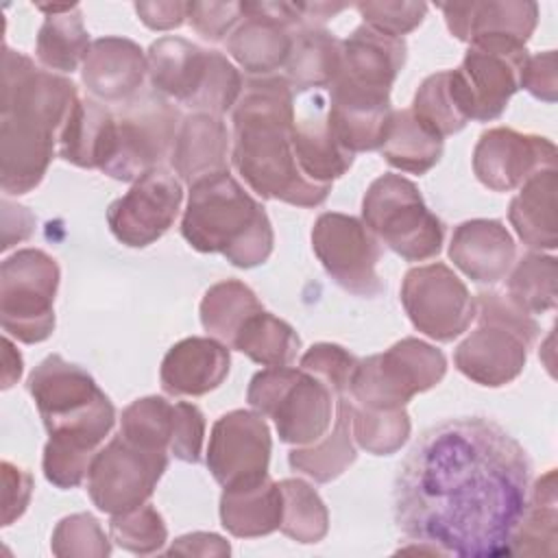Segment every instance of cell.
<instances>
[{
  "instance_id": "cell-48",
  "label": "cell",
  "mask_w": 558,
  "mask_h": 558,
  "mask_svg": "<svg viewBox=\"0 0 558 558\" xmlns=\"http://www.w3.org/2000/svg\"><path fill=\"white\" fill-rule=\"evenodd\" d=\"M355 9L364 20V26L392 37H403L405 33L414 31L427 13L425 2H405V0L357 2Z\"/></svg>"
},
{
  "instance_id": "cell-28",
  "label": "cell",
  "mask_w": 558,
  "mask_h": 558,
  "mask_svg": "<svg viewBox=\"0 0 558 558\" xmlns=\"http://www.w3.org/2000/svg\"><path fill=\"white\" fill-rule=\"evenodd\" d=\"M146 59L153 89L190 107L207 78L209 50L183 37H161L150 44Z\"/></svg>"
},
{
  "instance_id": "cell-14",
  "label": "cell",
  "mask_w": 558,
  "mask_h": 558,
  "mask_svg": "<svg viewBox=\"0 0 558 558\" xmlns=\"http://www.w3.org/2000/svg\"><path fill=\"white\" fill-rule=\"evenodd\" d=\"M272 438L264 416L255 410H231L214 423L205 462L222 488H233L266 477Z\"/></svg>"
},
{
  "instance_id": "cell-9",
  "label": "cell",
  "mask_w": 558,
  "mask_h": 558,
  "mask_svg": "<svg viewBox=\"0 0 558 558\" xmlns=\"http://www.w3.org/2000/svg\"><path fill=\"white\" fill-rule=\"evenodd\" d=\"M59 264L41 248H22L0 266V323L4 336L37 344L54 331Z\"/></svg>"
},
{
  "instance_id": "cell-3",
  "label": "cell",
  "mask_w": 558,
  "mask_h": 558,
  "mask_svg": "<svg viewBox=\"0 0 558 558\" xmlns=\"http://www.w3.org/2000/svg\"><path fill=\"white\" fill-rule=\"evenodd\" d=\"M294 89L286 76H253L233 107L231 163L262 198L318 207L331 185L310 181L292 148Z\"/></svg>"
},
{
  "instance_id": "cell-32",
  "label": "cell",
  "mask_w": 558,
  "mask_h": 558,
  "mask_svg": "<svg viewBox=\"0 0 558 558\" xmlns=\"http://www.w3.org/2000/svg\"><path fill=\"white\" fill-rule=\"evenodd\" d=\"M440 137L453 135L473 120V96L460 70L429 74L416 89L410 107Z\"/></svg>"
},
{
  "instance_id": "cell-6",
  "label": "cell",
  "mask_w": 558,
  "mask_h": 558,
  "mask_svg": "<svg viewBox=\"0 0 558 558\" xmlns=\"http://www.w3.org/2000/svg\"><path fill=\"white\" fill-rule=\"evenodd\" d=\"M246 401L257 414L272 418L281 442L305 447L331 429L336 395L303 368L266 366L253 375Z\"/></svg>"
},
{
  "instance_id": "cell-33",
  "label": "cell",
  "mask_w": 558,
  "mask_h": 558,
  "mask_svg": "<svg viewBox=\"0 0 558 558\" xmlns=\"http://www.w3.org/2000/svg\"><path fill=\"white\" fill-rule=\"evenodd\" d=\"M46 20L37 33L35 54L48 70L74 72L89 52V33L78 4H37Z\"/></svg>"
},
{
  "instance_id": "cell-24",
  "label": "cell",
  "mask_w": 558,
  "mask_h": 558,
  "mask_svg": "<svg viewBox=\"0 0 558 558\" xmlns=\"http://www.w3.org/2000/svg\"><path fill=\"white\" fill-rule=\"evenodd\" d=\"M229 366L231 355L220 340L211 336L183 338L161 360V388L172 397H203L227 379Z\"/></svg>"
},
{
  "instance_id": "cell-41",
  "label": "cell",
  "mask_w": 558,
  "mask_h": 558,
  "mask_svg": "<svg viewBox=\"0 0 558 558\" xmlns=\"http://www.w3.org/2000/svg\"><path fill=\"white\" fill-rule=\"evenodd\" d=\"M283 495L281 532L303 545L320 543L329 530V512L320 495L307 482L299 477H286L279 482Z\"/></svg>"
},
{
  "instance_id": "cell-7",
  "label": "cell",
  "mask_w": 558,
  "mask_h": 558,
  "mask_svg": "<svg viewBox=\"0 0 558 558\" xmlns=\"http://www.w3.org/2000/svg\"><path fill=\"white\" fill-rule=\"evenodd\" d=\"M362 222L390 251L408 262H425L440 253L442 220L432 214L418 187L401 174H381L362 198Z\"/></svg>"
},
{
  "instance_id": "cell-55",
  "label": "cell",
  "mask_w": 558,
  "mask_h": 558,
  "mask_svg": "<svg viewBox=\"0 0 558 558\" xmlns=\"http://www.w3.org/2000/svg\"><path fill=\"white\" fill-rule=\"evenodd\" d=\"M305 26H323L327 20H333L349 4L344 2H296Z\"/></svg>"
},
{
  "instance_id": "cell-54",
  "label": "cell",
  "mask_w": 558,
  "mask_h": 558,
  "mask_svg": "<svg viewBox=\"0 0 558 558\" xmlns=\"http://www.w3.org/2000/svg\"><path fill=\"white\" fill-rule=\"evenodd\" d=\"M168 556L172 554H183V556H229L231 547L229 543L211 532H194L179 536L170 549L166 551Z\"/></svg>"
},
{
  "instance_id": "cell-1",
  "label": "cell",
  "mask_w": 558,
  "mask_h": 558,
  "mask_svg": "<svg viewBox=\"0 0 558 558\" xmlns=\"http://www.w3.org/2000/svg\"><path fill=\"white\" fill-rule=\"evenodd\" d=\"M530 475L525 449L501 425L449 418L427 429L399 466L397 525L438 556H508Z\"/></svg>"
},
{
  "instance_id": "cell-47",
  "label": "cell",
  "mask_w": 558,
  "mask_h": 558,
  "mask_svg": "<svg viewBox=\"0 0 558 558\" xmlns=\"http://www.w3.org/2000/svg\"><path fill=\"white\" fill-rule=\"evenodd\" d=\"M355 366H357V357L349 353L344 347L333 342L312 344L301 355V362H299V368L307 371L310 375L327 384L336 395V399L344 397V392L349 390Z\"/></svg>"
},
{
  "instance_id": "cell-53",
  "label": "cell",
  "mask_w": 558,
  "mask_h": 558,
  "mask_svg": "<svg viewBox=\"0 0 558 558\" xmlns=\"http://www.w3.org/2000/svg\"><path fill=\"white\" fill-rule=\"evenodd\" d=\"M190 2L163 0V2H135V11L140 20L153 31H170L179 28L187 20Z\"/></svg>"
},
{
  "instance_id": "cell-13",
  "label": "cell",
  "mask_w": 558,
  "mask_h": 558,
  "mask_svg": "<svg viewBox=\"0 0 558 558\" xmlns=\"http://www.w3.org/2000/svg\"><path fill=\"white\" fill-rule=\"evenodd\" d=\"M312 248L327 275L347 292L373 299L384 292L377 275L381 244L355 216L325 211L312 227Z\"/></svg>"
},
{
  "instance_id": "cell-45",
  "label": "cell",
  "mask_w": 558,
  "mask_h": 558,
  "mask_svg": "<svg viewBox=\"0 0 558 558\" xmlns=\"http://www.w3.org/2000/svg\"><path fill=\"white\" fill-rule=\"evenodd\" d=\"M50 549L59 558H105L111 554V543L96 517L76 512L57 523Z\"/></svg>"
},
{
  "instance_id": "cell-8",
  "label": "cell",
  "mask_w": 558,
  "mask_h": 558,
  "mask_svg": "<svg viewBox=\"0 0 558 558\" xmlns=\"http://www.w3.org/2000/svg\"><path fill=\"white\" fill-rule=\"evenodd\" d=\"M447 357L418 338H401L388 351L357 360L349 392L360 408L395 410L442 381Z\"/></svg>"
},
{
  "instance_id": "cell-23",
  "label": "cell",
  "mask_w": 558,
  "mask_h": 558,
  "mask_svg": "<svg viewBox=\"0 0 558 558\" xmlns=\"http://www.w3.org/2000/svg\"><path fill=\"white\" fill-rule=\"evenodd\" d=\"M527 50H499L469 46L458 68L473 96V120L490 122L499 118L510 96L521 89L519 78Z\"/></svg>"
},
{
  "instance_id": "cell-50",
  "label": "cell",
  "mask_w": 558,
  "mask_h": 558,
  "mask_svg": "<svg viewBox=\"0 0 558 558\" xmlns=\"http://www.w3.org/2000/svg\"><path fill=\"white\" fill-rule=\"evenodd\" d=\"M242 2H190L187 22L207 41H220L242 22Z\"/></svg>"
},
{
  "instance_id": "cell-56",
  "label": "cell",
  "mask_w": 558,
  "mask_h": 558,
  "mask_svg": "<svg viewBox=\"0 0 558 558\" xmlns=\"http://www.w3.org/2000/svg\"><path fill=\"white\" fill-rule=\"evenodd\" d=\"M4 344V371H2V388H11L20 375H22V355L20 351H15L13 342L9 340V336H4L2 340Z\"/></svg>"
},
{
  "instance_id": "cell-36",
  "label": "cell",
  "mask_w": 558,
  "mask_h": 558,
  "mask_svg": "<svg viewBox=\"0 0 558 558\" xmlns=\"http://www.w3.org/2000/svg\"><path fill=\"white\" fill-rule=\"evenodd\" d=\"M379 150L388 166L412 174H425L442 157V137L412 109H395Z\"/></svg>"
},
{
  "instance_id": "cell-10",
  "label": "cell",
  "mask_w": 558,
  "mask_h": 558,
  "mask_svg": "<svg viewBox=\"0 0 558 558\" xmlns=\"http://www.w3.org/2000/svg\"><path fill=\"white\" fill-rule=\"evenodd\" d=\"M181 116L166 96L155 89L137 92L116 113V150L105 174L118 181H137L159 170L172 155Z\"/></svg>"
},
{
  "instance_id": "cell-34",
  "label": "cell",
  "mask_w": 558,
  "mask_h": 558,
  "mask_svg": "<svg viewBox=\"0 0 558 558\" xmlns=\"http://www.w3.org/2000/svg\"><path fill=\"white\" fill-rule=\"evenodd\" d=\"M351 412L353 403L347 397H338L333 427L320 440L305 447H294L288 456L290 466L320 484L342 475L357 458L351 434Z\"/></svg>"
},
{
  "instance_id": "cell-49",
  "label": "cell",
  "mask_w": 558,
  "mask_h": 558,
  "mask_svg": "<svg viewBox=\"0 0 558 558\" xmlns=\"http://www.w3.org/2000/svg\"><path fill=\"white\" fill-rule=\"evenodd\" d=\"M205 440V416L203 412L187 401L174 403V425L170 438V453L177 460L196 464L203 453Z\"/></svg>"
},
{
  "instance_id": "cell-17",
  "label": "cell",
  "mask_w": 558,
  "mask_h": 558,
  "mask_svg": "<svg viewBox=\"0 0 558 558\" xmlns=\"http://www.w3.org/2000/svg\"><path fill=\"white\" fill-rule=\"evenodd\" d=\"M545 168H556V146L543 135L495 126L473 148V172L493 192L517 190Z\"/></svg>"
},
{
  "instance_id": "cell-35",
  "label": "cell",
  "mask_w": 558,
  "mask_h": 558,
  "mask_svg": "<svg viewBox=\"0 0 558 558\" xmlns=\"http://www.w3.org/2000/svg\"><path fill=\"white\" fill-rule=\"evenodd\" d=\"M342 39L325 26H303L292 37V50L286 61V78L292 89L331 87L340 74Z\"/></svg>"
},
{
  "instance_id": "cell-39",
  "label": "cell",
  "mask_w": 558,
  "mask_h": 558,
  "mask_svg": "<svg viewBox=\"0 0 558 558\" xmlns=\"http://www.w3.org/2000/svg\"><path fill=\"white\" fill-rule=\"evenodd\" d=\"M231 349L262 366H290L301 349V338L286 320L262 310L235 333Z\"/></svg>"
},
{
  "instance_id": "cell-12",
  "label": "cell",
  "mask_w": 558,
  "mask_h": 558,
  "mask_svg": "<svg viewBox=\"0 0 558 558\" xmlns=\"http://www.w3.org/2000/svg\"><path fill=\"white\" fill-rule=\"evenodd\" d=\"M401 303L410 323L436 342H451L475 320V299L442 262L414 266L401 283Z\"/></svg>"
},
{
  "instance_id": "cell-43",
  "label": "cell",
  "mask_w": 558,
  "mask_h": 558,
  "mask_svg": "<svg viewBox=\"0 0 558 558\" xmlns=\"http://www.w3.org/2000/svg\"><path fill=\"white\" fill-rule=\"evenodd\" d=\"M410 416L405 408L371 410L353 403L351 434L357 447L373 456H390L399 451L410 438Z\"/></svg>"
},
{
  "instance_id": "cell-40",
  "label": "cell",
  "mask_w": 558,
  "mask_h": 558,
  "mask_svg": "<svg viewBox=\"0 0 558 558\" xmlns=\"http://www.w3.org/2000/svg\"><path fill=\"white\" fill-rule=\"evenodd\" d=\"M508 299L527 314H543L556 307L558 264L554 255L527 253L512 264Z\"/></svg>"
},
{
  "instance_id": "cell-44",
  "label": "cell",
  "mask_w": 558,
  "mask_h": 558,
  "mask_svg": "<svg viewBox=\"0 0 558 558\" xmlns=\"http://www.w3.org/2000/svg\"><path fill=\"white\" fill-rule=\"evenodd\" d=\"M109 534L118 547L140 556L159 551L168 541V527L157 508L150 504L137 506L129 512L111 514Z\"/></svg>"
},
{
  "instance_id": "cell-16",
  "label": "cell",
  "mask_w": 558,
  "mask_h": 558,
  "mask_svg": "<svg viewBox=\"0 0 558 558\" xmlns=\"http://www.w3.org/2000/svg\"><path fill=\"white\" fill-rule=\"evenodd\" d=\"M181 203V181L159 168L137 179L124 196L109 205L107 222L118 242L144 248L174 225Z\"/></svg>"
},
{
  "instance_id": "cell-20",
  "label": "cell",
  "mask_w": 558,
  "mask_h": 558,
  "mask_svg": "<svg viewBox=\"0 0 558 558\" xmlns=\"http://www.w3.org/2000/svg\"><path fill=\"white\" fill-rule=\"evenodd\" d=\"M329 89L327 120L340 144L353 155L381 148L395 111L390 94L355 87L344 81H333Z\"/></svg>"
},
{
  "instance_id": "cell-29",
  "label": "cell",
  "mask_w": 558,
  "mask_h": 558,
  "mask_svg": "<svg viewBox=\"0 0 558 558\" xmlns=\"http://www.w3.org/2000/svg\"><path fill=\"white\" fill-rule=\"evenodd\" d=\"M113 150L116 113L98 100L78 98L59 133V157L78 168L102 170Z\"/></svg>"
},
{
  "instance_id": "cell-15",
  "label": "cell",
  "mask_w": 558,
  "mask_h": 558,
  "mask_svg": "<svg viewBox=\"0 0 558 558\" xmlns=\"http://www.w3.org/2000/svg\"><path fill=\"white\" fill-rule=\"evenodd\" d=\"M242 22L227 39V52L255 76L286 65L292 37L305 26L296 2H242Z\"/></svg>"
},
{
  "instance_id": "cell-38",
  "label": "cell",
  "mask_w": 558,
  "mask_h": 558,
  "mask_svg": "<svg viewBox=\"0 0 558 558\" xmlns=\"http://www.w3.org/2000/svg\"><path fill=\"white\" fill-rule=\"evenodd\" d=\"M262 310L257 294L246 283L225 279L205 292L201 301V325L211 338L231 347L242 325Z\"/></svg>"
},
{
  "instance_id": "cell-5",
  "label": "cell",
  "mask_w": 558,
  "mask_h": 558,
  "mask_svg": "<svg viewBox=\"0 0 558 558\" xmlns=\"http://www.w3.org/2000/svg\"><path fill=\"white\" fill-rule=\"evenodd\" d=\"M28 392L50 434L48 442L94 456L116 425V408L81 366L52 353L31 377Z\"/></svg>"
},
{
  "instance_id": "cell-37",
  "label": "cell",
  "mask_w": 558,
  "mask_h": 558,
  "mask_svg": "<svg viewBox=\"0 0 558 558\" xmlns=\"http://www.w3.org/2000/svg\"><path fill=\"white\" fill-rule=\"evenodd\" d=\"M556 469H549L530 488L525 512L512 534L510 554L551 556L556 551Z\"/></svg>"
},
{
  "instance_id": "cell-52",
  "label": "cell",
  "mask_w": 558,
  "mask_h": 558,
  "mask_svg": "<svg viewBox=\"0 0 558 558\" xmlns=\"http://www.w3.org/2000/svg\"><path fill=\"white\" fill-rule=\"evenodd\" d=\"M33 475L9 460L2 462V525L20 519L31 501Z\"/></svg>"
},
{
  "instance_id": "cell-2",
  "label": "cell",
  "mask_w": 558,
  "mask_h": 558,
  "mask_svg": "<svg viewBox=\"0 0 558 558\" xmlns=\"http://www.w3.org/2000/svg\"><path fill=\"white\" fill-rule=\"evenodd\" d=\"M78 102L76 85L37 68L26 54L2 48L0 187L26 194L37 187L59 146V133Z\"/></svg>"
},
{
  "instance_id": "cell-30",
  "label": "cell",
  "mask_w": 558,
  "mask_h": 558,
  "mask_svg": "<svg viewBox=\"0 0 558 558\" xmlns=\"http://www.w3.org/2000/svg\"><path fill=\"white\" fill-rule=\"evenodd\" d=\"M283 495L270 475L233 488H222L220 521L238 538L268 536L281 527Z\"/></svg>"
},
{
  "instance_id": "cell-46",
  "label": "cell",
  "mask_w": 558,
  "mask_h": 558,
  "mask_svg": "<svg viewBox=\"0 0 558 558\" xmlns=\"http://www.w3.org/2000/svg\"><path fill=\"white\" fill-rule=\"evenodd\" d=\"M244 89V81L240 70L218 50H209V70L207 78L192 100L190 109L222 116L235 107L240 94Z\"/></svg>"
},
{
  "instance_id": "cell-18",
  "label": "cell",
  "mask_w": 558,
  "mask_h": 558,
  "mask_svg": "<svg viewBox=\"0 0 558 558\" xmlns=\"http://www.w3.org/2000/svg\"><path fill=\"white\" fill-rule=\"evenodd\" d=\"M449 33L477 48L523 50L538 22L532 0H488L438 4Z\"/></svg>"
},
{
  "instance_id": "cell-22",
  "label": "cell",
  "mask_w": 558,
  "mask_h": 558,
  "mask_svg": "<svg viewBox=\"0 0 558 558\" xmlns=\"http://www.w3.org/2000/svg\"><path fill=\"white\" fill-rule=\"evenodd\" d=\"M292 148L299 170L318 185H331L353 163V153L340 144L329 126L320 94H312L301 111L294 107Z\"/></svg>"
},
{
  "instance_id": "cell-21",
  "label": "cell",
  "mask_w": 558,
  "mask_h": 558,
  "mask_svg": "<svg viewBox=\"0 0 558 558\" xmlns=\"http://www.w3.org/2000/svg\"><path fill=\"white\" fill-rule=\"evenodd\" d=\"M148 59L140 44L126 37H100L92 41L81 68L83 85L102 102H126L142 92Z\"/></svg>"
},
{
  "instance_id": "cell-51",
  "label": "cell",
  "mask_w": 558,
  "mask_h": 558,
  "mask_svg": "<svg viewBox=\"0 0 558 558\" xmlns=\"http://www.w3.org/2000/svg\"><path fill=\"white\" fill-rule=\"evenodd\" d=\"M519 87L527 89L534 98L545 102H556L558 94V70H556V50H545L536 54H527Z\"/></svg>"
},
{
  "instance_id": "cell-11",
  "label": "cell",
  "mask_w": 558,
  "mask_h": 558,
  "mask_svg": "<svg viewBox=\"0 0 558 558\" xmlns=\"http://www.w3.org/2000/svg\"><path fill=\"white\" fill-rule=\"evenodd\" d=\"M166 466V451L144 449L120 434L94 453L87 471V493L100 512H129L150 499Z\"/></svg>"
},
{
  "instance_id": "cell-42",
  "label": "cell",
  "mask_w": 558,
  "mask_h": 558,
  "mask_svg": "<svg viewBox=\"0 0 558 558\" xmlns=\"http://www.w3.org/2000/svg\"><path fill=\"white\" fill-rule=\"evenodd\" d=\"M174 425V403L163 397L150 395L135 399L131 405L122 410L120 434L153 451L170 453V438Z\"/></svg>"
},
{
  "instance_id": "cell-19",
  "label": "cell",
  "mask_w": 558,
  "mask_h": 558,
  "mask_svg": "<svg viewBox=\"0 0 558 558\" xmlns=\"http://www.w3.org/2000/svg\"><path fill=\"white\" fill-rule=\"evenodd\" d=\"M477 323V329L453 351L456 368L471 381L488 388L514 381L523 373L534 342L510 325L482 318Z\"/></svg>"
},
{
  "instance_id": "cell-27",
  "label": "cell",
  "mask_w": 558,
  "mask_h": 558,
  "mask_svg": "<svg viewBox=\"0 0 558 558\" xmlns=\"http://www.w3.org/2000/svg\"><path fill=\"white\" fill-rule=\"evenodd\" d=\"M170 166L187 185L209 174L229 172V131L222 118L203 111L185 116L174 140Z\"/></svg>"
},
{
  "instance_id": "cell-25",
  "label": "cell",
  "mask_w": 558,
  "mask_h": 558,
  "mask_svg": "<svg viewBox=\"0 0 558 558\" xmlns=\"http://www.w3.org/2000/svg\"><path fill=\"white\" fill-rule=\"evenodd\" d=\"M517 257V244L501 220L473 218L453 229L449 259L475 283L506 279Z\"/></svg>"
},
{
  "instance_id": "cell-31",
  "label": "cell",
  "mask_w": 558,
  "mask_h": 558,
  "mask_svg": "<svg viewBox=\"0 0 558 558\" xmlns=\"http://www.w3.org/2000/svg\"><path fill=\"white\" fill-rule=\"evenodd\" d=\"M558 172L545 168L532 174L510 201L508 220L525 246L538 251H554L558 246L556 220Z\"/></svg>"
},
{
  "instance_id": "cell-26",
  "label": "cell",
  "mask_w": 558,
  "mask_h": 558,
  "mask_svg": "<svg viewBox=\"0 0 558 558\" xmlns=\"http://www.w3.org/2000/svg\"><path fill=\"white\" fill-rule=\"evenodd\" d=\"M405 57L408 46L403 37L384 35L362 24L342 39V63L336 81L390 94Z\"/></svg>"
},
{
  "instance_id": "cell-4",
  "label": "cell",
  "mask_w": 558,
  "mask_h": 558,
  "mask_svg": "<svg viewBox=\"0 0 558 558\" xmlns=\"http://www.w3.org/2000/svg\"><path fill=\"white\" fill-rule=\"evenodd\" d=\"M181 235L198 253H222L238 268L264 264L275 233L264 207L229 172L190 185Z\"/></svg>"
}]
</instances>
